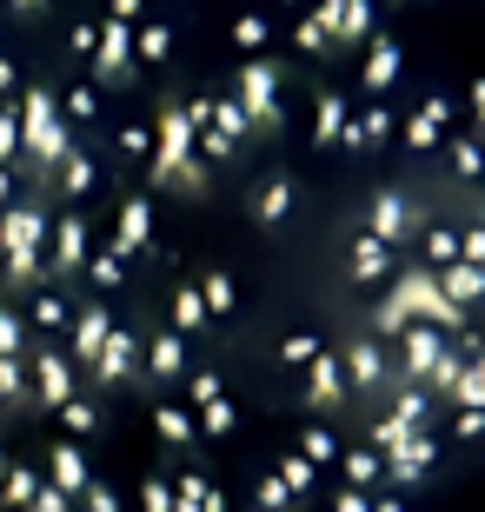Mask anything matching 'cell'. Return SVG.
<instances>
[{
	"label": "cell",
	"instance_id": "obj_1",
	"mask_svg": "<svg viewBox=\"0 0 485 512\" xmlns=\"http://www.w3.org/2000/svg\"><path fill=\"white\" fill-rule=\"evenodd\" d=\"M485 453V0H0V512H412Z\"/></svg>",
	"mask_w": 485,
	"mask_h": 512
}]
</instances>
